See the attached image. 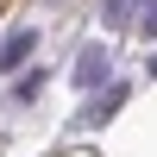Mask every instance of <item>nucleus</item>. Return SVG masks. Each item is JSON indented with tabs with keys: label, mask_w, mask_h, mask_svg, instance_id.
Instances as JSON below:
<instances>
[{
	"label": "nucleus",
	"mask_w": 157,
	"mask_h": 157,
	"mask_svg": "<svg viewBox=\"0 0 157 157\" xmlns=\"http://www.w3.org/2000/svg\"><path fill=\"white\" fill-rule=\"evenodd\" d=\"M107 82V50H82V57H75V88H101Z\"/></svg>",
	"instance_id": "3"
},
{
	"label": "nucleus",
	"mask_w": 157,
	"mask_h": 157,
	"mask_svg": "<svg viewBox=\"0 0 157 157\" xmlns=\"http://www.w3.org/2000/svg\"><path fill=\"white\" fill-rule=\"evenodd\" d=\"M120 101H126V82H107V88H94V101L82 107V126H107L113 113H120Z\"/></svg>",
	"instance_id": "2"
},
{
	"label": "nucleus",
	"mask_w": 157,
	"mask_h": 157,
	"mask_svg": "<svg viewBox=\"0 0 157 157\" xmlns=\"http://www.w3.org/2000/svg\"><path fill=\"white\" fill-rule=\"evenodd\" d=\"M32 50H38V32H6V44H0V75H13V69H25L32 63Z\"/></svg>",
	"instance_id": "1"
},
{
	"label": "nucleus",
	"mask_w": 157,
	"mask_h": 157,
	"mask_svg": "<svg viewBox=\"0 0 157 157\" xmlns=\"http://www.w3.org/2000/svg\"><path fill=\"white\" fill-rule=\"evenodd\" d=\"M138 13H145L138 0H101V19H107L113 32H120V25H138Z\"/></svg>",
	"instance_id": "4"
},
{
	"label": "nucleus",
	"mask_w": 157,
	"mask_h": 157,
	"mask_svg": "<svg viewBox=\"0 0 157 157\" xmlns=\"http://www.w3.org/2000/svg\"><path fill=\"white\" fill-rule=\"evenodd\" d=\"M138 32H151V38H157V0H145V13H138Z\"/></svg>",
	"instance_id": "5"
}]
</instances>
